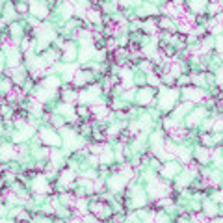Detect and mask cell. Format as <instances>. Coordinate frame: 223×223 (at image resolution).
<instances>
[{
  "mask_svg": "<svg viewBox=\"0 0 223 223\" xmlns=\"http://www.w3.org/2000/svg\"><path fill=\"white\" fill-rule=\"evenodd\" d=\"M128 50H130V52H140V47H138V43H130Z\"/></svg>",
  "mask_w": 223,
  "mask_h": 223,
  "instance_id": "3957f363",
  "label": "cell"
},
{
  "mask_svg": "<svg viewBox=\"0 0 223 223\" xmlns=\"http://www.w3.org/2000/svg\"><path fill=\"white\" fill-rule=\"evenodd\" d=\"M17 11L19 13H26L28 11V6L26 4H17Z\"/></svg>",
  "mask_w": 223,
  "mask_h": 223,
  "instance_id": "7a4b0ae2",
  "label": "cell"
},
{
  "mask_svg": "<svg viewBox=\"0 0 223 223\" xmlns=\"http://www.w3.org/2000/svg\"><path fill=\"white\" fill-rule=\"evenodd\" d=\"M106 45H108V49H110V50H115V49H117L115 39H108V41H106Z\"/></svg>",
  "mask_w": 223,
  "mask_h": 223,
  "instance_id": "6da1fadb",
  "label": "cell"
}]
</instances>
